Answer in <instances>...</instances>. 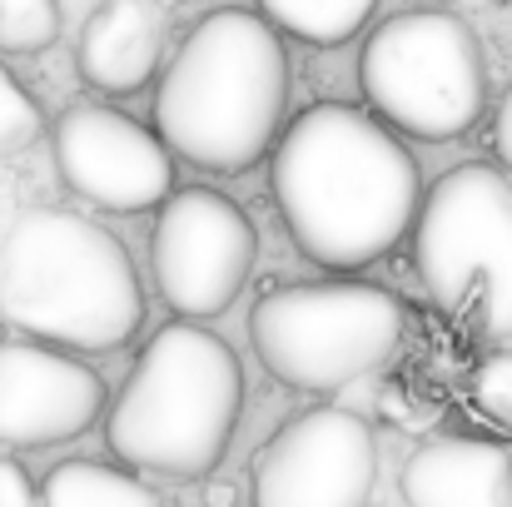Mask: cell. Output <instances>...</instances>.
<instances>
[{
    "label": "cell",
    "instance_id": "obj_1",
    "mask_svg": "<svg viewBox=\"0 0 512 507\" xmlns=\"http://www.w3.org/2000/svg\"><path fill=\"white\" fill-rule=\"evenodd\" d=\"M269 189L294 249L319 269H368L413 234L423 179L398 135L348 105L319 100L294 115L269 160Z\"/></svg>",
    "mask_w": 512,
    "mask_h": 507
},
{
    "label": "cell",
    "instance_id": "obj_2",
    "mask_svg": "<svg viewBox=\"0 0 512 507\" xmlns=\"http://www.w3.org/2000/svg\"><path fill=\"white\" fill-rule=\"evenodd\" d=\"M289 55L259 10H209L179 40L155 90V135L204 174H244L279 140Z\"/></svg>",
    "mask_w": 512,
    "mask_h": 507
},
{
    "label": "cell",
    "instance_id": "obj_3",
    "mask_svg": "<svg viewBox=\"0 0 512 507\" xmlns=\"http://www.w3.org/2000/svg\"><path fill=\"white\" fill-rule=\"evenodd\" d=\"M0 324L65 353L125 348L145 324L130 249L75 209H30L0 239Z\"/></svg>",
    "mask_w": 512,
    "mask_h": 507
},
{
    "label": "cell",
    "instance_id": "obj_4",
    "mask_svg": "<svg viewBox=\"0 0 512 507\" xmlns=\"http://www.w3.org/2000/svg\"><path fill=\"white\" fill-rule=\"evenodd\" d=\"M244 413V368L219 334L179 319L135 358L105 413V448L130 473L209 478Z\"/></svg>",
    "mask_w": 512,
    "mask_h": 507
},
{
    "label": "cell",
    "instance_id": "obj_5",
    "mask_svg": "<svg viewBox=\"0 0 512 507\" xmlns=\"http://www.w3.org/2000/svg\"><path fill=\"white\" fill-rule=\"evenodd\" d=\"M408 334V309L383 284L319 279L269 289L249 314V343L269 378L299 393H339L388 368Z\"/></svg>",
    "mask_w": 512,
    "mask_h": 507
},
{
    "label": "cell",
    "instance_id": "obj_6",
    "mask_svg": "<svg viewBox=\"0 0 512 507\" xmlns=\"http://www.w3.org/2000/svg\"><path fill=\"white\" fill-rule=\"evenodd\" d=\"M413 269L423 294L463 329L512 338V179L493 165H458L418 204Z\"/></svg>",
    "mask_w": 512,
    "mask_h": 507
},
{
    "label": "cell",
    "instance_id": "obj_7",
    "mask_svg": "<svg viewBox=\"0 0 512 507\" xmlns=\"http://www.w3.org/2000/svg\"><path fill=\"white\" fill-rule=\"evenodd\" d=\"M368 115L413 140H458L488 110V60L453 10H398L358 55Z\"/></svg>",
    "mask_w": 512,
    "mask_h": 507
},
{
    "label": "cell",
    "instance_id": "obj_8",
    "mask_svg": "<svg viewBox=\"0 0 512 507\" xmlns=\"http://www.w3.org/2000/svg\"><path fill=\"white\" fill-rule=\"evenodd\" d=\"M259 259L254 219L219 189L189 184L174 189L155 214L150 234V274L160 299L179 319H214L224 314Z\"/></svg>",
    "mask_w": 512,
    "mask_h": 507
},
{
    "label": "cell",
    "instance_id": "obj_9",
    "mask_svg": "<svg viewBox=\"0 0 512 507\" xmlns=\"http://www.w3.org/2000/svg\"><path fill=\"white\" fill-rule=\"evenodd\" d=\"M378 438L348 408H304L254 453L249 507H368Z\"/></svg>",
    "mask_w": 512,
    "mask_h": 507
},
{
    "label": "cell",
    "instance_id": "obj_10",
    "mask_svg": "<svg viewBox=\"0 0 512 507\" xmlns=\"http://www.w3.org/2000/svg\"><path fill=\"white\" fill-rule=\"evenodd\" d=\"M55 169L70 194L105 214H145L174 194V155L135 115L80 100L50 130Z\"/></svg>",
    "mask_w": 512,
    "mask_h": 507
},
{
    "label": "cell",
    "instance_id": "obj_11",
    "mask_svg": "<svg viewBox=\"0 0 512 507\" xmlns=\"http://www.w3.org/2000/svg\"><path fill=\"white\" fill-rule=\"evenodd\" d=\"M105 413V378L50 343H0V443L55 448L95 428Z\"/></svg>",
    "mask_w": 512,
    "mask_h": 507
},
{
    "label": "cell",
    "instance_id": "obj_12",
    "mask_svg": "<svg viewBox=\"0 0 512 507\" xmlns=\"http://www.w3.org/2000/svg\"><path fill=\"white\" fill-rule=\"evenodd\" d=\"M170 45L165 0H100L75 40V70L100 95H140Z\"/></svg>",
    "mask_w": 512,
    "mask_h": 507
},
{
    "label": "cell",
    "instance_id": "obj_13",
    "mask_svg": "<svg viewBox=\"0 0 512 507\" xmlns=\"http://www.w3.org/2000/svg\"><path fill=\"white\" fill-rule=\"evenodd\" d=\"M408 507H512V448L493 438H428L398 473Z\"/></svg>",
    "mask_w": 512,
    "mask_h": 507
},
{
    "label": "cell",
    "instance_id": "obj_14",
    "mask_svg": "<svg viewBox=\"0 0 512 507\" xmlns=\"http://www.w3.org/2000/svg\"><path fill=\"white\" fill-rule=\"evenodd\" d=\"M40 507H165V498L130 468H105L95 458H65L45 473Z\"/></svg>",
    "mask_w": 512,
    "mask_h": 507
},
{
    "label": "cell",
    "instance_id": "obj_15",
    "mask_svg": "<svg viewBox=\"0 0 512 507\" xmlns=\"http://www.w3.org/2000/svg\"><path fill=\"white\" fill-rule=\"evenodd\" d=\"M373 10L378 0H259V15L304 45H343L368 25Z\"/></svg>",
    "mask_w": 512,
    "mask_h": 507
},
{
    "label": "cell",
    "instance_id": "obj_16",
    "mask_svg": "<svg viewBox=\"0 0 512 507\" xmlns=\"http://www.w3.org/2000/svg\"><path fill=\"white\" fill-rule=\"evenodd\" d=\"M60 40V0H0V50L40 55Z\"/></svg>",
    "mask_w": 512,
    "mask_h": 507
},
{
    "label": "cell",
    "instance_id": "obj_17",
    "mask_svg": "<svg viewBox=\"0 0 512 507\" xmlns=\"http://www.w3.org/2000/svg\"><path fill=\"white\" fill-rule=\"evenodd\" d=\"M40 135H45V115H40L35 95L0 65V160L5 155H20Z\"/></svg>",
    "mask_w": 512,
    "mask_h": 507
},
{
    "label": "cell",
    "instance_id": "obj_18",
    "mask_svg": "<svg viewBox=\"0 0 512 507\" xmlns=\"http://www.w3.org/2000/svg\"><path fill=\"white\" fill-rule=\"evenodd\" d=\"M473 393H478V403H483L498 423H512V353H493V358L478 368Z\"/></svg>",
    "mask_w": 512,
    "mask_h": 507
},
{
    "label": "cell",
    "instance_id": "obj_19",
    "mask_svg": "<svg viewBox=\"0 0 512 507\" xmlns=\"http://www.w3.org/2000/svg\"><path fill=\"white\" fill-rule=\"evenodd\" d=\"M0 507H40V488L15 458H0Z\"/></svg>",
    "mask_w": 512,
    "mask_h": 507
},
{
    "label": "cell",
    "instance_id": "obj_20",
    "mask_svg": "<svg viewBox=\"0 0 512 507\" xmlns=\"http://www.w3.org/2000/svg\"><path fill=\"white\" fill-rule=\"evenodd\" d=\"M493 150H498V160L512 174V85H508V95H503V105H498V115H493Z\"/></svg>",
    "mask_w": 512,
    "mask_h": 507
},
{
    "label": "cell",
    "instance_id": "obj_21",
    "mask_svg": "<svg viewBox=\"0 0 512 507\" xmlns=\"http://www.w3.org/2000/svg\"><path fill=\"white\" fill-rule=\"evenodd\" d=\"M209 507H234V483H209Z\"/></svg>",
    "mask_w": 512,
    "mask_h": 507
}]
</instances>
